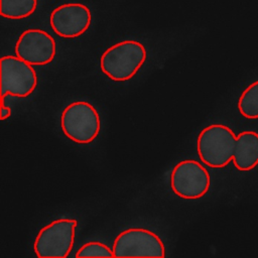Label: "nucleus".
I'll list each match as a JSON object with an SVG mask.
<instances>
[{
  "instance_id": "obj_1",
  "label": "nucleus",
  "mask_w": 258,
  "mask_h": 258,
  "mask_svg": "<svg viewBox=\"0 0 258 258\" xmlns=\"http://www.w3.org/2000/svg\"><path fill=\"white\" fill-rule=\"evenodd\" d=\"M147 57L145 46L137 40H122L108 47L100 57L101 72L114 82L131 80Z\"/></svg>"
},
{
  "instance_id": "obj_2",
  "label": "nucleus",
  "mask_w": 258,
  "mask_h": 258,
  "mask_svg": "<svg viewBox=\"0 0 258 258\" xmlns=\"http://www.w3.org/2000/svg\"><path fill=\"white\" fill-rule=\"evenodd\" d=\"M237 135L227 125L211 124L205 127L197 138V152L200 160L211 168L226 167L234 156Z\"/></svg>"
},
{
  "instance_id": "obj_3",
  "label": "nucleus",
  "mask_w": 258,
  "mask_h": 258,
  "mask_svg": "<svg viewBox=\"0 0 258 258\" xmlns=\"http://www.w3.org/2000/svg\"><path fill=\"white\" fill-rule=\"evenodd\" d=\"M62 133L78 144H89L99 135L101 118L89 102L75 101L62 110L59 118Z\"/></svg>"
},
{
  "instance_id": "obj_4",
  "label": "nucleus",
  "mask_w": 258,
  "mask_h": 258,
  "mask_svg": "<svg viewBox=\"0 0 258 258\" xmlns=\"http://www.w3.org/2000/svg\"><path fill=\"white\" fill-rule=\"evenodd\" d=\"M78 221L56 219L42 227L33 242V251L38 258H68L73 250Z\"/></svg>"
},
{
  "instance_id": "obj_5",
  "label": "nucleus",
  "mask_w": 258,
  "mask_h": 258,
  "mask_svg": "<svg viewBox=\"0 0 258 258\" xmlns=\"http://www.w3.org/2000/svg\"><path fill=\"white\" fill-rule=\"evenodd\" d=\"M169 182L171 190L177 197L184 200H198L209 191L211 175L201 162L195 159H183L173 166Z\"/></svg>"
},
{
  "instance_id": "obj_6",
  "label": "nucleus",
  "mask_w": 258,
  "mask_h": 258,
  "mask_svg": "<svg viewBox=\"0 0 258 258\" xmlns=\"http://www.w3.org/2000/svg\"><path fill=\"white\" fill-rule=\"evenodd\" d=\"M114 257H165V246L160 237L145 228H128L113 242Z\"/></svg>"
},
{
  "instance_id": "obj_7",
  "label": "nucleus",
  "mask_w": 258,
  "mask_h": 258,
  "mask_svg": "<svg viewBox=\"0 0 258 258\" xmlns=\"http://www.w3.org/2000/svg\"><path fill=\"white\" fill-rule=\"evenodd\" d=\"M37 75L32 64L17 55L1 57V97L26 98L37 87Z\"/></svg>"
},
{
  "instance_id": "obj_8",
  "label": "nucleus",
  "mask_w": 258,
  "mask_h": 258,
  "mask_svg": "<svg viewBox=\"0 0 258 258\" xmlns=\"http://www.w3.org/2000/svg\"><path fill=\"white\" fill-rule=\"evenodd\" d=\"M14 51L18 57L32 66H45L54 59L56 43L45 30L29 28L19 35Z\"/></svg>"
},
{
  "instance_id": "obj_9",
  "label": "nucleus",
  "mask_w": 258,
  "mask_h": 258,
  "mask_svg": "<svg viewBox=\"0 0 258 258\" xmlns=\"http://www.w3.org/2000/svg\"><path fill=\"white\" fill-rule=\"evenodd\" d=\"M92 13L82 3H64L55 7L49 15L52 31L63 38H76L83 35L90 27Z\"/></svg>"
},
{
  "instance_id": "obj_10",
  "label": "nucleus",
  "mask_w": 258,
  "mask_h": 258,
  "mask_svg": "<svg viewBox=\"0 0 258 258\" xmlns=\"http://www.w3.org/2000/svg\"><path fill=\"white\" fill-rule=\"evenodd\" d=\"M232 162L240 171H250L258 165V132L245 130L238 134Z\"/></svg>"
},
{
  "instance_id": "obj_11",
  "label": "nucleus",
  "mask_w": 258,
  "mask_h": 258,
  "mask_svg": "<svg viewBox=\"0 0 258 258\" xmlns=\"http://www.w3.org/2000/svg\"><path fill=\"white\" fill-rule=\"evenodd\" d=\"M0 13L9 19H23L34 13L37 0H0Z\"/></svg>"
},
{
  "instance_id": "obj_12",
  "label": "nucleus",
  "mask_w": 258,
  "mask_h": 258,
  "mask_svg": "<svg viewBox=\"0 0 258 258\" xmlns=\"http://www.w3.org/2000/svg\"><path fill=\"white\" fill-rule=\"evenodd\" d=\"M238 111L246 119H258V81L251 83L241 93L238 100Z\"/></svg>"
},
{
  "instance_id": "obj_13",
  "label": "nucleus",
  "mask_w": 258,
  "mask_h": 258,
  "mask_svg": "<svg viewBox=\"0 0 258 258\" xmlns=\"http://www.w3.org/2000/svg\"><path fill=\"white\" fill-rule=\"evenodd\" d=\"M76 258L81 257H114L113 249L100 241H90L81 246L76 255Z\"/></svg>"
},
{
  "instance_id": "obj_14",
  "label": "nucleus",
  "mask_w": 258,
  "mask_h": 258,
  "mask_svg": "<svg viewBox=\"0 0 258 258\" xmlns=\"http://www.w3.org/2000/svg\"><path fill=\"white\" fill-rule=\"evenodd\" d=\"M5 101V97H1V114H0V118L1 120H6L11 116V108L8 106H5L4 104Z\"/></svg>"
}]
</instances>
